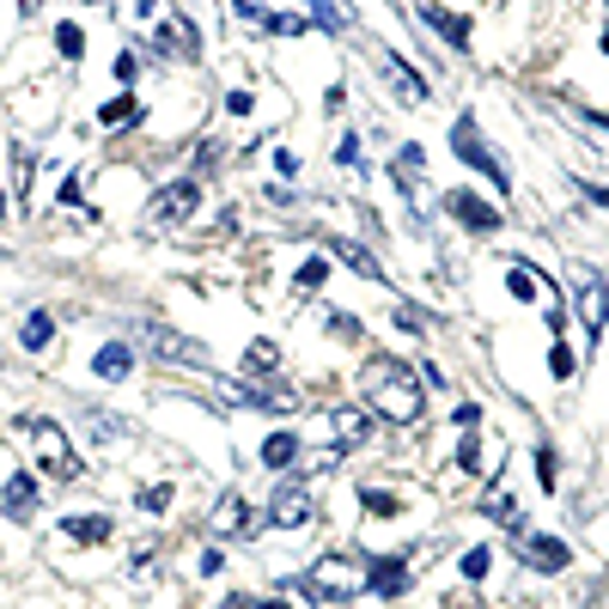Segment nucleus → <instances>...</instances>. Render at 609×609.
<instances>
[{
    "instance_id": "nucleus-1",
    "label": "nucleus",
    "mask_w": 609,
    "mask_h": 609,
    "mask_svg": "<svg viewBox=\"0 0 609 609\" xmlns=\"http://www.w3.org/2000/svg\"><path fill=\"white\" fill-rule=\"evenodd\" d=\"M360 390H365V402H372L384 421H396V426H414L426 414L421 372H414L409 360H396V353H378V360L360 365Z\"/></svg>"
},
{
    "instance_id": "nucleus-2",
    "label": "nucleus",
    "mask_w": 609,
    "mask_h": 609,
    "mask_svg": "<svg viewBox=\"0 0 609 609\" xmlns=\"http://www.w3.org/2000/svg\"><path fill=\"white\" fill-rule=\"evenodd\" d=\"M365 592V555H318V561L299 573V597L323 609H341Z\"/></svg>"
},
{
    "instance_id": "nucleus-3",
    "label": "nucleus",
    "mask_w": 609,
    "mask_h": 609,
    "mask_svg": "<svg viewBox=\"0 0 609 609\" xmlns=\"http://www.w3.org/2000/svg\"><path fill=\"white\" fill-rule=\"evenodd\" d=\"M13 433L37 445V470H44L49 482H74L79 475V457H74V445H67V433H61L55 421H44V414H18Z\"/></svg>"
},
{
    "instance_id": "nucleus-4",
    "label": "nucleus",
    "mask_w": 609,
    "mask_h": 609,
    "mask_svg": "<svg viewBox=\"0 0 609 609\" xmlns=\"http://www.w3.org/2000/svg\"><path fill=\"white\" fill-rule=\"evenodd\" d=\"M451 152L463 159V165H475V171H482V177L494 183V189H512V171H506V159H500L494 147H487L482 135H475V122H470V116H463V122L451 128Z\"/></svg>"
},
{
    "instance_id": "nucleus-5",
    "label": "nucleus",
    "mask_w": 609,
    "mask_h": 609,
    "mask_svg": "<svg viewBox=\"0 0 609 609\" xmlns=\"http://www.w3.org/2000/svg\"><path fill=\"white\" fill-rule=\"evenodd\" d=\"M135 341L152 348L159 360H171V365H208V348H201V341H189V335H177V330H159V323H135Z\"/></svg>"
},
{
    "instance_id": "nucleus-6",
    "label": "nucleus",
    "mask_w": 609,
    "mask_h": 609,
    "mask_svg": "<svg viewBox=\"0 0 609 609\" xmlns=\"http://www.w3.org/2000/svg\"><path fill=\"white\" fill-rule=\"evenodd\" d=\"M365 433H372V426H365L360 409H330V445L311 457V470H330V463H341V457H348L353 445L365 439Z\"/></svg>"
},
{
    "instance_id": "nucleus-7",
    "label": "nucleus",
    "mask_w": 609,
    "mask_h": 609,
    "mask_svg": "<svg viewBox=\"0 0 609 609\" xmlns=\"http://www.w3.org/2000/svg\"><path fill=\"white\" fill-rule=\"evenodd\" d=\"M196 201H201V183L196 177H177V183H165V189L147 201V220H152V226H177V220L196 213Z\"/></svg>"
},
{
    "instance_id": "nucleus-8",
    "label": "nucleus",
    "mask_w": 609,
    "mask_h": 609,
    "mask_svg": "<svg viewBox=\"0 0 609 609\" xmlns=\"http://www.w3.org/2000/svg\"><path fill=\"white\" fill-rule=\"evenodd\" d=\"M365 592H378L384 604L409 592V555H365Z\"/></svg>"
},
{
    "instance_id": "nucleus-9",
    "label": "nucleus",
    "mask_w": 609,
    "mask_h": 609,
    "mask_svg": "<svg viewBox=\"0 0 609 609\" xmlns=\"http://www.w3.org/2000/svg\"><path fill=\"white\" fill-rule=\"evenodd\" d=\"M579 323H585V348L604 341V323H609V299H604V281L592 269L579 274Z\"/></svg>"
},
{
    "instance_id": "nucleus-10",
    "label": "nucleus",
    "mask_w": 609,
    "mask_h": 609,
    "mask_svg": "<svg viewBox=\"0 0 609 609\" xmlns=\"http://www.w3.org/2000/svg\"><path fill=\"white\" fill-rule=\"evenodd\" d=\"M269 524H281V531H299V524H311V482H281V487H274Z\"/></svg>"
},
{
    "instance_id": "nucleus-11",
    "label": "nucleus",
    "mask_w": 609,
    "mask_h": 609,
    "mask_svg": "<svg viewBox=\"0 0 609 609\" xmlns=\"http://www.w3.org/2000/svg\"><path fill=\"white\" fill-rule=\"evenodd\" d=\"M262 524H269V518H257V506L244 500V494H226V500H220V512L208 518L213 536H257Z\"/></svg>"
},
{
    "instance_id": "nucleus-12",
    "label": "nucleus",
    "mask_w": 609,
    "mask_h": 609,
    "mask_svg": "<svg viewBox=\"0 0 609 609\" xmlns=\"http://www.w3.org/2000/svg\"><path fill=\"white\" fill-rule=\"evenodd\" d=\"M0 506H7V518L13 524H30L37 518V475H7V487H0Z\"/></svg>"
},
{
    "instance_id": "nucleus-13",
    "label": "nucleus",
    "mask_w": 609,
    "mask_h": 609,
    "mask_svg": "<svg viewBox=\"0 0 609 609\" xmlns=\"http://www.w3.org/2000/svg\"><path fill=\"white\" fill-rule=\"evenodd\" d=\"M524 561H531V573H567L573 548L561 536H524Z\"/></svg>"
},
{
    "instance_id": "nucleus-14",
    "label": "nucleus",
    "mask_w": 609,
    "mask_h": 609,
    "mask_svg": "<svg viewBox=\"0 0 609 609\" xmlns=\"http://www.w3.org/2000/svg\"><path fill=\"white\" fill-rule=\"evenodd\" d=\"M445 213H457L470 232H494V226H500V213L487 208L482 196H470V189H451V196H445Z\"/></svg>"
},
{
    "instance_id": "nucleus-15",
    "label": "nucleus",
    "mask_w": 609,
    "mask_h": 609,
    "mask_svg": "<svg viewBox=\"0 0 609 609\" xmlns=\"http://www.w3.org/2000/svg\"><path fill=\"white\" fill-rule=\"evenodd\" d=\"M152 55H201V37L189 18H165L159 37H152Z\"/></svg>"
},
{
    "instance_id": "nucleus-16",
    "label": "nucleus",
    "mask_w": 609,
    "mask_h": 609,
    "mask_svg": "<svg viewBox=\"0 0 609 609\" xmlns=\"http://www.w3.org/2000/svg\"><path fill=\"white\" fill-rule=\"evenodd\" d=\"M421 18L433 37H445L451 49H470V18L463 13H445V7H433V0H421Z\"/></svg>"
},
{
    "instance_id": "nucleus-17",
    "label": "nucleus",
    "mask_w": 609,
    "mask_h": 609,
    "mask_svg": "<svg viewBox=\"0 0 609 609\" xmlns=\"http://www.w3.org/2000/svg\"><path fill=\"white\" fill-rule=\"evenodd\" d=\"M384 86H396V98H402V104H421V98H426V79L414 74L402 55H384Z\"/></svg>"
},
{
    "instance_id": "nucleus-18",
    "label": "nucleus",
    "mask_w": 609,
    "mask_h": 609,
    "mask_svg": "<svg viewBox=\"0 0 609 609\" xmlns=\"http://www.w3.org/2000/svg\"><path fill=\"white\" fill-rule=\"evenodd\" d=\"M110 531H116V524H110L104 512H74V518H61V536H67V543H104Z\"/></svg>"
},
{
    "instance_id": "nucleus-19",
    "label": "nucleus",
    "mask_w": 609,
    "mask_h": 609,
    "mask_svg": "<svg viewBox=\"0 0 609 609\" xmlns=\"http://www.w3.org/2000/svg\"><path fill=\"white\" fill-rule=\"evenodd\" d=\"M91 372H98V378H110V384H122L128 372H135V353L122 348V341H110V348L91 353Z\"/></svg>"
},
{
    "instance_id": "nucleus-20",
    "label": "nucleus",
    "mask_w": 609,
    "mask_h": 609,
    "mask_svg": "<svg viewBox=\"0 0 609 609\" xmlns=\"http://www.w3.org/2000/svg\"><path fill=\"white\" fill-rule=\"evenodd\" d=\"M421 165H426V152H421V147H402V152H396V183H402V196H409V201H426V189H421Z\"/></svg>"
},
{
    "instance_id": "nucleus-21",
    "label": "nucleus",
    "mask_w": 609,
    "mask_h": 609,
    "mask_svg": "<svg viewBox=\"0 0 609 609\" xmlns=\"http://www.w3.org/2000/svg\"><path fill=\"white\" fill-rule=\"evenodd\" d=\"M262 463H269L274 475L287 470V463H299V433H287V426H281V433H269V439H262Z\"/></svg>"
},
{
    "instance_id": "nucleus-22",
    "label": "nucleus",
    "mask_w": 609,
    "mask_h": 609,
    "mask_svg": "<svg viewBox=\"0 0 609 609\" xmlns=\"http://www.w3.org/2000/svg\"><path fill=\"white\" fill-rule=\"evenodd\" d=\"M49 341H55V318H49V311H30V318L18 323V348H25V353H44Z\"/></svg>"
},
{
    "instance_id": "nucleus-23",
    "label": "nucleus",
    "mask_w": 609,
    "mask_h": 609,
    "mask_svg": "<svg viewBox=\"0 0 609 609\" xmlns=\"http://www.w3.org/2000/svg\"><path fill=\"white\" fill-rule=\"evenodd\" d=\"M330 250H335V257H341V262H348L353 274H365V281H378V274H384L378 262H372V250H360V244H348V238H335Z\"/></svg>"
},
{
    "instance_id": "nucleus-24",
    "label": "nucleus",
    "mask_w": 609,
    "mask_h": 609,
    "mask_svg": "<svg viewBox=\"0 0 609 609\" xmlns=\"http://www.w3.org/2000/svg\"><path fill=\"white\" fill-rule=\"evenodd\" d=\"M274 360H281V353H274V341H250V353H244V372H250V378H274Z\"/></svg>"
},
{
    "instance_id": "nucleus-25",
    "label": "nucleus",
    "mask_w": 609,
    "mask_h": 609,
    "mask_svg": "<svg viewBox=\"0 0 609 609\" xmlns=\"http://www.w3.org/2000/svg\"><path fill=\"white\" fill-rule=\"evenodd\" d=\"M360 506H365V518H396L402 512V500L384 494V487H360Z\"/></svg>"
},
{
    "instance_id": "nucleus-26",
    "label": "nucleus",
    "mask_w": 609,
    "mask_h": 609,
    "mask_svg": "<svg viewBox=\"0 0 609 609\" xmlns=\"http://www.w3.org/2000/svg\"><path fill=\"white\" fill-rule=\"evenodd\" d=\"M457 470H470V475H482L487 463H482V439H475V426H463V445H457Z\"/></svg>"
},
{
    "instance_id": "nucleus-27",
    "label": "nucleus",
    "mask_w": 609,
    "mask_h": 609,
    "mask_svg": "<svg viewBox=\"0 0 609 609\" xmlns=\"http://www.w3.org/2000/svg\"><path fill=\"white\" fill-rule=\"evenodd\" d=\"M482 512L494 518V524H506V531H518V506H512V494H500V487L487 494V506H482Z\"/></svg>"
},
{
    "instance_id": "nucleus-28",
    "label": "nucleus",
    "mask_w": 609,
    "mask_h": 609,
    "mask_svg": "<svg viewBox=\"0 0 609 609\" xmlns=\"http://www.w3.org/2000/svg\"><path fill=\"white\" fill-rule=\"evenodd\" d=\"M135 116H140V110H135V98H116V104H104V110H98V122H104V128H128Z\"/></svg>"
},
{
    "instance_id": "nucleus-29",
    "label": "nucleus",
    "mask_w": 609,
    "mask_h": 609,
    "mask_svg": "<svg viewBox=\"0 0 609 609\" xmlns=\"http://www.w3.org/2000/svg\"><path fill=\"white\" fill-rule=\"evenodd\" d=\"M171 500H177V487H171V482H152V487H140V512H165Z\"/></svg>"
},
{
    "instance_id": "nucleus-30",
    "label": "nucleus",
    "mask_w": 609,
    "mask_h": 609,
    "mask_svg": "<svg viewBox=\"0 0 609 609\" xmlns=\"http://www.w3.org/2000/svg\"><path fill=\"white\" fill-rule=\"evenodd\" d=\"M55 49H61V61H79V49H86L79 25H55Z\"/></svg>"
},
{
    "instance_id": "nucleus-31",
    "label": "nucleus",
    "mask_w": 609,
    "mask_h": 609,
    "mask_svg": "<svg viewBox=\"0 0 609 609\" xmlns=\"http://www.w3.org/2000/svg\"><path fill=\"white\" fill-rule=\"evenodd\" d=\"M487 567H494V548H470V555H463V579H487Z\"/></svg>"
},
{
    "instance_id": "nucleus-32",
    "label": "nucleus",
    "mask_w": 609,
    "mask_h": 609,
    "mask_svg": "<svg viewBox=\"0 0 609 609\" xmlns=\"http://www.w3.org/2000/svg\"><path fill=\"white\" fill-rule=\"evenodd\" d=\"M323 274H330V262H323V257H311V262L299 269V293H318V287H323Z\"/></svg>"
},
{
    "instance_id": "nucleus-33",
    "label": "nucleus",
    "mask_w": 609,
    "mask_h": 609,
    "mask_svg": "<svg viewBox=\"0 0 609 609\" xmlns=\"http://www.w3.org/2000/svg\"><path fill=\"white\" fill-rule=\"evenodd\" d=\"M548 372H555V378H573V348H567V341H555V353H548Z\"/></svg>"
},
{
    "instance_id": "nucleus-34",
    "label": "nucleus",
    "mask_w": 609,
    "mask_h": 609,
    "mask_svg": "<svg viewBox=\"0 0 609 609\" xmlns=\"http://www.w3.org/2000/svg\"><path fill=\"white\" fill-rule=\"evenodd\" d=\"M220 609H293V604H281V597H226Z\"/></svg>"
},
{
    "instance_id": "nucleus-35",
    "label": "nucleus",
    "mask_w": 609,
    "mask_h": 609,
    "mask_svg": "<svg viewBox=\"0 0 609 609\" xmlns=\"http://www.w3.org/2000/svg\"><path fill=\"white\" fill-rule=\"evenodd\" d=\"M536 482H543L548 494H555V451H548V445L536 451Z\"/></svg>"
},
{
    "instance_id": "nucleus-36",
    "label": "nucleus",
    "mask_w": 609,
    "mask_h": 609,
    "mask_svg": "<svg viewBox=\"0 0 609 609\" xmlns=\"http://www.w3.org/2000/svg\"><path fill=\"white\" fill-rule=\"evenodd\" d=\"M311 13H318L323 25H330V30H341V25H348V13H335L330 0H311Z\"/></svg>"
},
{
    "instance_id": "nucleus-37",
    "label": "nucleus",
    "mask_w": 609,
    "mask_h": 609,
    "mask_svg": "<svg viewBox=\"0 0 609 609\" xmlns=\"http://www.w3.org/2000/svg\"><path fill=\"white\" fill-rule=\"evenodd\" d=\"M37 7H44V0H25V13H37Z\"/></svg>"
}]
</instances>
